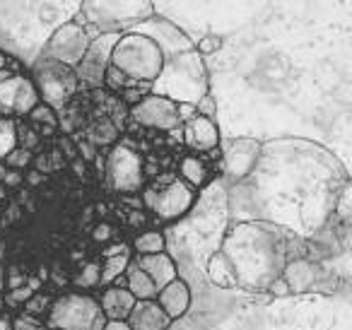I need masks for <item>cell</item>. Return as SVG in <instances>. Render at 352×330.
Wrapping results in <instances>:
<instances>
[{"label": "cell", "mask_w": 352, "mask_h": 330, "mask_svg": "<svg viewBox=\"0 0 352 330\" xmlns=\"http://www.w3.org/2000/svg\"><path fill=\"white\" fill-rule=\"evenodd\" d=\"M347 186V171L321 145L273 140L261 145L251 174L227 188V212L236 222L258 219L311 239L336 217Z\"/></svg>", "instance_id": "1"}, {"label": "cell", "mask_w": 352, "mask_h": 330, "mask_svg": "<svg viewBox=\"0 0 352 330\" xmlns=\"http://www.w3.org/2000/svg\"><path fill=\"white\" fill-rule=\"evenodd\" d=\"M217 251L230 261L236 287L265 292L292 258H307V239L270 222L246 219L232 224Z\"/></svg>", "instance_id": "2"}, {"label": "cell", "mask_w": 352, "mask_h": 330, "mask_svg": "<svg viewBox=\"0 0 352 330\" xmlns=\"http://www.w3.org/2000/svg\"><path fill=\"white\" fill-rule=\"evenodd\" d=\"M208 92H210V80H208L206 63L196 49L166 54L160 78L150 85V94L166 97L176 104H193V107Z\"/></svg>", "instance_id": "3"}, {"label": "cell", "mask_w": 352, "mask_h": 330, "mask_svg": "<svg viewBox=\"0 0 352 330\" xmlns=\"http://www.w3.org/2000/svg\"><path fill=\"white\" fill-rule=\"evenodd\" d=\"M109 65L126 75L131 82L150 87L164 68V54L150 34L140 32L138 27H131L113 44Z\"/></svg>", "instance_id": "4"}, {"label": "cell", "mask_w": 352, "mask_h": 330, "mask_svg": "<svg viewBox=\"0 0 352 330\" xmlns=\"http://www.w3.org/2000/svg\"><path fill=\"white\" fill-rule=\"evenodd\" d=\"M155 17L152 0H82L75 25H97L102 32H126Z\"/></svg>", "instance_id": "5"}, {"label": "cell", "mask_w": 352, "mask_h": 330, "mask_svg": "<svg viewBox=\"0 0 352 330\" xmlns=\"http://www.w3.org/2000/svg\"><path fill=\"white\" fill-rule=\"evenodd\" d=\"M27 75H30L32 85H34L36 94H39V102L46 104L49 109H54L56 113L65 111L68 104L73 102L80 92L75 68H68V65L58 63V60L44 58V56H39V58L32 63Z\"/></svg>", "instance_id": "6"}, {"label": "cell", "mask_w": 352, "mask_h": 330, "mask_svg": "<svg viewBox=\"0 0 352 330\" xmlns=\"http://www.w3.org/2000/svg\"><path fill=\"white\" fill-rule=\"evenodd\" d=\"M107 318L99 309L97 296L70 292L51 301L46 311V328L49 330H102Z\"/></svg>", "instance_id": "7"}, {"label": "cell", "mask_w": 352, "mask_h": 330, "mask_svg": "<svg viewBox=\"0 0 352 330\" xmlns=\"http://www.w3.org/2000/svg\"><path fill=\"white\" fill-rule=\"evenodd\" d=\"M196 198L198 190L186 186L179 176H169L162 184L142 188V203L162 222H179L182 217H186Z\"/></svg>", "instance_id": "8"}, {"label": "cell", "mask_w": 352, "mask_h": 330, "mask_svg": "<svg viewBox=\"0 0 352 330\" xmlns=\"http://www.w3.org/2000/svg\"><path fill=\"white\" fill-rule=\"evenodd\" d=\"M104 181L113 193L135 195L145 188L142 155L131 142H116L104 162Z\"/></svg>", "instance_id": "9"}, {"label": "cell", "mask_w": 352, "mask_h": 330, "mask_svg": "<svg viewBox=\"0 0 352 330\" xmlns=\"http://www.w3.org/2000/svg\"><path fill=\"white\" fill-rule=\"evenodd\" d=\"M36 104L39 94L22 65L0 70V118H27Z\"/></svg>", "instance_id": "10"}, {"label": "cell", "mask_w": 352, "mask_h": 330, "mask_svg": "<svg viewBox=\"0 0 352 330\" xmlns=\"http://www.w3.org/2000/svg\"><path fill=\"white\" fill-rule=\"evenodd\" d=\"M121 34L123 32H104L99 39L89 41L82 60L75 65L80 89H104V75L111 60V49Z\"/></svg>", "instance_id": "11"}, {"label": "cell", "mask_w": 352, "mask_h": 330, "mask_svg": "<svg viewBox=\"0 0 352 330\" xmlns=\"http://www.w3.org/2000/svg\"><path fill=\"white\" fill-rule=\"evenodd\" d=\"M131 109V121L138 123L140 128L157 133H176L182 128V118H179V109L176 102L166 97H157V94H145L138 104Z\"/></svg>", "instance_id": "12"}, {"label": "cell", "mask_w": 352, "mask_h": 330, "mask_svg": "<svg viewBox=\"0 0 352 330\" xmlns=\"http://www.w3.org/2000/svg\"><path fill=\"white\" fill-rule=\"evenodd\" d=\"M87 46H89V39L82 27L75 25V22H65V25H60L58 30L49 36L41 56L51 60H58V63L68 65V68H75V65L82 60Z\"/></svg>", "instance_id": "13"}, {"label": "cell", "mask_w": 352, "mask_h": 330, "mask_svg": "<svg viewBox=\"0 0 352 330\" xmlns=\"http://www.w3.org/2000/svg\"><path fill=\"white\" fill-rule=\"evenodd\" d=\"M261 155V142L251 140V138H239V140H232L230 145L222 152V184L230 188V186L244 181L251 174L256 160Z\"/></svg>", "instance_id": "14"}, {"label": "cell", "mask_w": 352, "mask_h": 330, "mask_svg": "<svg viewBox=\"0 0 352 330\" xmlns=\"http://www.w3.org/2000/svg\"><path fill=\"white\" fill-rule=\"evenodd\" d=\"M182 138L184 145L193 152V155H208V152L220 147V128L212 118L206 116H193L182 123Z\"/></svg>", "instance_id": "15"}, {"label": "cell", "mask_w": 352, "mask_h": 330, "mask_svg": "<svg viewBox=\"0 0 352 330\" xmlns=\"http://www.w3.org/2000/svg\"><path fill=\"white\" fill-rule=\"evenodd\" d=\"M326 272L321 270V263L311 258H292L283 267V280L287 285L289 294H307L311 289H321V280Z\"/></svg>", "instance_id": "16"}, {"label": "cell", "mask_w": 352, "mask_h": 330, "mask_svg": "<svg viewBox=\"0 0 352 330\" xmlns=\"http://www.w3.org/2000/svg\"><path fill=\"white\" fill-rule=\"evenodd\" d=\"M155 301L160 304V309L169 316L171 323H174L176 318L186 316L188 309H191V287H188L182 277H176L174 282H169L166 287L157 289Z\"/></svg>", "instance_id": "17"}, {"label": "cell", "mask_w": 352, "mask_h": 330, "mask_svg": "<svg viewBox=\"0 0 352 330\" xmlns=\"http://www.w3.org/2000/svg\"><path fill=\"white\" fill-rule=\"evenodd\" d=\"M135 265L150 277L157 289H162V287H166L169 282H174L179 277V265H176V261L166 251L152 253V256H138Z\"/></svg>", "instance_id": "18"}, {"label": "cell", "mask_w": 352, "mask_h": 330, "mask_svg": "<svg viewBox=\"0 0 352 330\" xmlns=\"http://www.w3.org/2000/svg\"><path fill=\"white\" fill-rule=\"evenodd\" d=\"M126 320L131 330H169L171 325V318L160 309L155 299L135 301Z\"/></svg>", "instance_id": "19"}, {"label": "cell", "mask_w": 352, "mask_h": 330, "mask_svg": "<svg viewBox=\"0 0 352 330\" xmlns=\"http://www.w3.org/2000/svg\"><path fill=\"white\" fill-rule=\"evenodd\" d=\"M97 301H99V309H102V314L107 320H126L133 309V304H135V296H133L126 287L109 285Z\"/></svg>", "instance_id": "20"}, {"label": "cell", "mask_w": 352, "mask_h": 330, "mask_svg": "<svg viewBox=\"0 0 352 330\" xmlns=\"http://www.w3.org/2000/svg\"><path fill=\"white\" fill-rule=\"evenodd\" d=\"M179 179L186 186H191L193 190H201L212 181V169L206 157L191 152V155L182 157V162H179Z\"/></svg>", "instance_id": "21"}, {"label": "cell", "mask_w": 352, "mask_h": 330, "mask_svg": "<svg viewBox=\"0 0 352 330\" xmlns=\"http://www.w3.org/2000/svg\"><path fill=\"white\" fill-rule=\"evenodd\" d=\"M206 275H208V280L215 287H220V289H234L236 287L234 270H232L230 261L222 256V251L210 253V258H208V263H206Z\"/></svg>", "instance_id": "22"}, {"label": "cell", "mask_w": 352, "mask_h": 330, "mask_svg": "<svg viewBox=\"0 0 352 330\" xmlns=\"http://www.w3.org/2000/svg\"><path fill=\"white\" fill-rule=\"evenodd\" d=\"M123 275H126V289L135 296V301L155 299V296H157V287L152 285L150 277H147L145 272L135 265V261H133V258H131V263H128V267H126V272H123Z\"/></svg>", "instance_id": "23"}, {"label": "cell", "mask_w": 352, "mask_h": 330, "mask_svg": "<svg viewBox=\"0 0 352 330\" xmlns=\"http://www.w3.org/2000/svg\"><path fill=\"white\" fill-rule=\"evenodd\" d=\"M128 263H131V251L128 248H118V251L109 253L102 265H99V285L102 287L113 285L126 272Z\"/></svg>", "instance_id": "24"}, {"label": "cell", "mask_w": 352, "mask_h": 330, "mask_svg": "<svg viewBox=\"0 0 352 330\" xmlns=\"http://www.w3.org/2000/svg\"><path fill=\"white\" fill-rule=\"evenodd\" d=\"M131 248L138 253V256L162 253V251H166V234L160 232V229H147V232H140L135 239H133Z\"/></svg>", "instance_id": "25"}, {"label": "cell", "mask_w": 352, "mask_h": 330, "mask_svg": "<svg viewBox=\"0 0 352 330\" xmlns=\"http://www.w3.org/2000/svg\"><path fill=\"white\" fill-rule=\"evenodd\" d=\"M15 147H17L15 118H0V162L6 160Z\"/></svg>", "instance_id": "26"}, {"label": "cell", "mask_w": 352, "mask_h": 330, "mask_svg": "<svg viewBox=\"0 0 352 330\" xmlns=\"http://www.w3.org/2000/svg\"><path fill=\"white\" fill-rule=\"evenodd\" d=\"M27 121H32L34 126H44L46 131L54 133L56 128H58V113L54 111V109H49L46 104H36L34 109L30 111V116H27Z\"/></svg>", "instance_id": "27"}, {"label": "cell", "mask_w": 352, "mask_h": 330, "mask_svg": "<svg viewBox=\"0 0 352 330\" xmlns=\"http://www.w3.org/2000/svg\"><path fill=\"white\" fill-rule=\"evenodd\" d=\"M32 160H34V152L22 150V147H15V150H12L10 155H8L6 160H3V164H6L8 169L22 171L25 166H30V164H32Z\"/></svg>", "instance_id": "28"}, {"label": "cell", "mask_w": 352, "mask_h": 330, "mask_svg": "<svg viewBox=\"0 0 352 330\" xmlns=\"http://www.w3.org/2000/svg\"><path fill=\"white\" fill-rule=\"evenodd\" d=\"M193 49L198 51V56H201V58L212 56V54H217V51L222 49V36L206 34V36H201V39H198V44H193Z\"/></svg>", "instance_id": "29"}, {"label": "cell", "mask_w": 352, "mask_h": 330, "mask_svg": "<svg viewBox=\"0 0 352 330\" xmlns=\"http://www.w3.org/2000/svg\"><path fill=\"white\" fill-rule=\"evenodd\" d=\"M12 330H44V325H41V320L36 316H30L22 311L17 318H12Z\"/></svg>", "instance_id": "30"}, {"label": "cell", "mask_w": 352, "mask_h": 330, "mask_svg": "<svg viewBox=\"0 0 352 330\" xmlns=\"http://www.w3.org/2000/svg\"><path fill=\"white\" fill-rule=\"evenodd\" d=\"M196 113H198V116H206V118H212V121H215V116H217V104H215V99H212L210 92H208L206 97L198 99Z\"/></svg>", "instance_id": "31"}, {"label": "cell", "mask_w": 352, "mask_h": 330, "mask_svg": "<svg viewBox=\"0 0 352 330\" xmlns=\"http://www.w3.org/2000/svg\"><path fill=\"white\" fill-rule=\"evenodd\" d=\"M80 285L82 287H97L99 285V265L97 263H89L82 270V277H80Z\"/></svg>", "instance_id": "32"}, {"label": "cell", "mask_w": 352, "mask_h": 330, "mask_svg": "<svg viewBox=\"0 0 352 330\" xmlns=\"http://www.w3.org/2000/svg\"><path fill=\"white\" fill-rule=\"evenodd\" d=\"M265 292H270V294H275V296H287L289 294V289H287V285H285L283 277H278L275 282H270V287Z\"/></svg>", "instance_id": "33"}, {"label": "cell", "mask_w": 352, "mask_h": 330, "mask_svg": "<svg viewBox=\"0 0 352 330\" xmlns=\"http://www.w3.org/2000/svg\"><path fill=\"white\" fill-rule=\"evenodd\" d=\"M176 109H179V118H182V123L196 116V107H193V104H176Z\"/></svg>", "instance_id": "34"}, {"label": "cell", "mask_w": 352, "mask_h": 330, "mask_svg": "<svg viewBox=\"0 0 352 330\" xmlns=\"http://www.w3.org/2000/svg\"><path fill=\"white\" fill-rule=\"evenodd\" d=\"M15 65H20L17 63L12 56H8L6 51H0V70H8V68H15Z\"/></svg>", "instance_id": "35"}, {"label": "cell", "mask_w": 352, "mask_h": 330, "mask_svg": "<svg viewBox=\"0 0 352 330\" xmlns=\"http://www.w3.org/2000/svg\"><path fill=\"white\" fill-rule=\"evenodd\" d=\"M102 330H131L128 320H107Z\"/></svg>", "instance_id": "36"}, {"label": "cell", "mask_w": 352, "mask_h": 330, "mask_svg": "<svg viewBox=\"0 0 352 330\" xmlns=\"http://www.w3.org/2000/svg\"><path fill=\"white\" fill-rule=\"evenodd\" d=\"M6 287H8V275H6V265L0 261V294H6Z\"/></svg>", "instance_id": "37"}, {"label": "cell", "mask_w": 352, "mask_h": 330, "mask_svg": "<svg viewBox=\"0 0 352 330\" xmlns=\"http://www.w3.org/2000/svg\"><path fill=\"white\" fill-rule=\"evenodd\" d=\"M0 330H12V318H8L6 314H0Z\"/></svg>", "instance_id": "38"}, {"label": "cell", "mask_w": 352, "mask_h": 330, "mask_svg": "<svg viewBox=\"0 0 352 330\" xmlns=\"http://www.w3.org/2000/svg\"><path fill=\"white\" fill-rule=\"evenodd\" d=\"M3 309H6V301H3V294H0V314H3Z\"/></svg>", "instance_id": "39"}]
</instances>
